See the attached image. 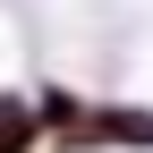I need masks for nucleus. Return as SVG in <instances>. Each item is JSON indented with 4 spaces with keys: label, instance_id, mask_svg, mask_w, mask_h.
<instances>
[{
    "label": "nucleus",
    "instance_id": "nucleus-2",
    "mask_svg": "<svg viewBox=\"0 0 153 153\" xmlns=\"http://www.w3.org/2000/svg\"><path fill=\"white\" fill-rule=\"evenodd\" d=\"M0 153H43V119L26 85H0Z\"/></svg>",
    "mask_w": 153,
    "mask_h": 153
},
{
    "label": "nucleus",
    "instance_id": "nucleus-1",
    "mask_svg": "<svg viewBox=\"0 0 153 153\" xmlns=\"http://www.w3.org/2000/svg\"><path fill=\"white\" fill-rule=\"evenodd\" d=\"M94 145L102 153H153V102H102L94 111Z\"/></svg>",
    "mask_w": 153,
    "mask_h": 153
}]
</instances>
